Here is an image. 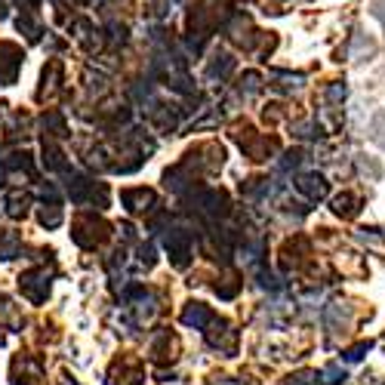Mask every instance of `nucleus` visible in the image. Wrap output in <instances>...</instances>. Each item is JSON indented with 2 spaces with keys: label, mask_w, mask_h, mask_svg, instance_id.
I'll return each mask as SVG.
<instances>
[{
  "label": "nucleus",
  "mask_w": 385,
  "mask_h": 385,
  "mask_svg": "<svg viewBox=\"0 0 385 385\" xmlns=\"http://www.w3.org/2000/svg\"><path fill=\"white\" fill-rule=\"evenodd\" d=\"M299 188L305 191V195H311V197H324V191H327V185L320 176H305L302 182H299Z\"/></svg>",
  "instance_id": "1"
}]
</instances>
